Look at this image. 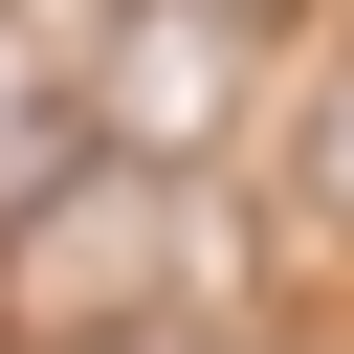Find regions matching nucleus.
Returning <instances> with one entry per match:
<instances>
[{
	"label": "nucleus",
	"mask_w": 354,
	"mask_h": 354,
	"mask_svg": "<svg viewBox=\"0 0 354 354\" xmlns=\"http://www.w3.org/2000/svg\"><path fill=\"white\" fill-rule=\"evenodd\" d=\"M133 310H243V199H221V155L66 133V155L0 199V354L133 332Z\"/></svg>",
	"instance_id": "1"
},
{
	"label": "nucleus",
	"mask_w": 354,
	"mask_h": 354,
	"mask_svg": "<svg viewBox=\"0 0 354 354\" xmlns=\"http://www.w3.org/2000/svg\"><path fill=\"white\" fill-rule=\"evenodd\" d=\"M243 111H266V22H243V0H88V44H66V133L243 155Z\"/></svg>",
	"instance_id": "2"
},
{
	"label": "nucleus",
	"mask_w": 354,
	"mask_h": 354,
	"mask_svg": "<svg viewBox=\"0 0 354 354\" xmlns=\"http://www.w3.org/2000/svg\"><path fill=\"white\" fill-rule=\"evenodd\" d=\"M44 155H66V44H44V22L0 0V199H22Z\"/></svg>",
	"instance_id": "3"
},
{
	"label": "nucleus",
	"mask_w": 354,
	"mask_h": 354,
	"mask_svg": "<svg viewBox=\"0 0 354 354\" xmlns=\"http://www.w3.org/2000/svg\"><path fill=\"white\" fill-rule=\"evenodd\" d=\"M310 199H354V66H310Z\"/></svg>",
	"instance_id": "4"
},
{
	"label": "nucleus",
	"mask_w": 354,
	"mask_h": 354,
	"mask_svg": "<svg viewBox=\"0 0 354 354\" xmlns=\"http://www.w3.org/2000/svg\"><path fill=\"white\" fill-rule=\"evenodd\" d=\"M243 22H288V0H243Z\"/></svg>",
	"instance_id": "5"
}]
</instances>
